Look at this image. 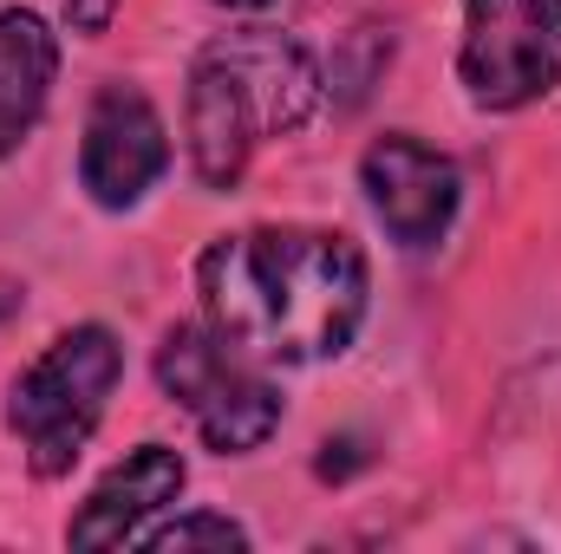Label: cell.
<instances>
[{
    "mask_svg": "<svg viewBox=\"0 0 561 554\" xmlns=\"http://www.w3.org/2000/svg\"><path fill=\"white\" fill-rule=\"evenodd\" d=\"M203 320L255 366H327L353 353L373 300V268L333 229H242L196 255Z\"/></svg>",
    "mask_w": 561,
    "mask_h": 554,
    "instance_id": "1",
    "label": "cell"
},
{
    "mask_svg": "<svg viewBox=\"0 0 561 554\" xmlns=\"http://www.w3.org/2000/svg\"><path fill=\"white\" fill-rule=\"evenodd\" d=\"M327 99L320 59L275 26H242L216 33L190 59V92H183V138L190 170L203 189H236L268 138H294L313 125Z\"/></svg>",
    "mask_w": 561,
    "mask_h": 554,
    "instance_id": "2",
    "label": "cell"
},
{
    "mask_svg": "<svg viewBox=\"0 0 561 554\" xmlns=\"http://www.w3.org/2000/svg\"><path fill=\"white\" fill-rule=\"evenodd\" d=\"M125 379V346L112 326H72L59 333L7 392V430L26 450V470L39 483L66 476L79 450L92 443L99 417Z\"/></svg>",
    "mask_w": 561,
    "mask_h": 554,
    "instance_id": "3",
    "label": "cell"
},
{
    "mask_svg": "<svg viewBox=\"0 0 561 554\" xmlns=\"http://www.w3.org/2000/svg\"><path fill=\"white\" fill-rule=\"evenodd\" d=\"M157 385L176 399L216 457H249L280 430V392L249 353H236L209 320L170 326L157 346Z\"/></svg>",
    "mask_w": 561,
    "mask_h": 554,
    "instance_id": "4",
    "label": "cell"
},
{
    "mask_svg": "<svg viewBox=\"0 0 561 554\" xmlns=\"http://www.w3.org/2000/svg\"><path fill=\"white\" fill-rule=\"evenodd\" d=\"M457 79L477 112H523L561 85V0H463Z\"/></svg>",
    "mask_w": 561,
    "mask_h": 554,
    "instance_id": "5",
    "label": "cell"
},
{
    "mask_svg": "<svg viewBox=\"0 0 561 554\" xmlns=\"http://www.w3.org/2000/svg\"><path fill=\"white\" fill-rule=\"evenodd\" d=\"M359 189L373 203V216L386 222V235L399 249H437L457 222V203H463V176L444 150L419 143L412 131H386V138L366 143L359 157Z\"/></svg>",
    "mask_w": 561,
    "mask_h": 554,
    "instance_id": "6",
    "label": "cell"
},
{
    "mask_svg": "<svg viewBox=\"0 0 561 554\" xmlns=\"http://www.w3.org/2000/svg\"><path fill=\"white\" fill-rule=\"evenodd\" d=\"M170 170V131L157 118V105L138 85H105L85 112V138H79V189L99 209H138L144 189H157V176Z\"/></svg>",
    "mask_w": 561,
    "mask_h": 554,
    "instance_id": "7",
    "label": "cell"
},
{
    "mask_svg": "<svg viewBox=\"0 0 561 554\" xmlns=\"http://www.w3.org/2000/svg\"><path fill=\"white\" fill-rule=\"evenodd\" d=\"M183 476L190 470H183V457L170 443H138L125 463H112L92 483V496L66 522V542L72 549H125V542H138L150 529V516L183 496Z\"/></svg>",
    "mask_w": 561,
    "mask_h": 554,
    "instance_id": "8",
    "label": "cell"
},
{
    "mask_svg": "<svg viewBox=\"0 0 561 554\" xmlns=\"http://www.w3.org/2000/svg\"><path fill=\"white\" fill-rule=\"evenodd\" d=\"M59 79V33L33 7H0V157H13L46 118Z\"/></svg>",
    "mask_w": 561,
    "mask_h": 554,
    "instance_id": "9",
    "label": "cell"
},
{
    "mask_svg": "<svg viewBox=\"0 0 561 554\" xmlns=\"http://www.w3.org/2000/svg\"><path fill=\"white\" fill-rule=\"evenodd\" d=\"M144 549L157 554H183V549H249V529L242 522H229V516H216V509H196V516H176V522H163V529H144L138 535Z\"/></svg>",
    "mask_w": 561,
    "mask_h": 554,
    "instance_id": "10",
    "label": "cell"
},
{
    "mask_svg": "<svg viewBox=\"0 0 561 554\" xmlns=\"http://www.w3.org/2000/svg\"><path fill=\"white\" fill-rule=\"evenodd\" d=\"M118 7H125V0H66V26H72L79 39H99V33H112Z\"/></svg>",
    "mask_w": 561,
    "mask_h": 554,
    "instance_id": "11",
    "label": "cell"
},
{
    "mask_svg": "<svg viewBox=\"0 0 561 554\" xmlns=\"http://www.w3.org/2000/svg\"><path fill=\"white\" fill-rule=\"evenodd\" d=\"M20 307H26V287H20L13 275H0V326H7V320H13Z\"/></svg>",
    "mask_w": 561,
    "mask_h": 554,
    "instance_id": "12",
    "label": "cell"
},
{
    "mask_svg": "<svg viewBox=\"0 0 561 554\" xmlns=\"http://www.w3.org/2000/svg\"><path fill=\"white\" fill-rule=\"evenodd\" d=\"M216 7H236V13H255V7H268V0H216Z\"/></svg>",
    "mask_w": 561,
    "mask_h": 554,
    "instance_id": "13",
    "label": "cell"
}]
</instances>
